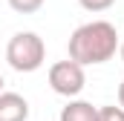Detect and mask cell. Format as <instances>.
<instances>
[{
  "label": "cell",
  "mask_w": 124,
  "mask_h": 121,
  "mask_svg": "<svg viewBox=\"0 0 124 121\" xmlns=\"http://www.w3.org/2000/svg\"><path fill=\"white\" fill-rule=\"evenodd\" d=\"M121 35L110 20H90L69 35V58L81 66H95L116 58Z\"/></svg>",
  "instance_id": "6da1fadb"
},
{
  "label": "cell",
  "mask_w": 124,
  "mask_h": 121,
  "mask_svg": "<svg viewBox=\"0 0 124 121\" xmlns=\"http://www.w3.org/2000/svg\"><path fill=\"white\" fill-rule=\"evenodd\" d=\"M6 60L15 72H35L46 60V46L38 32H17L6 46Z\"/></svg>",
  "instance_id": "7a4b0ae2"
},
{
  "label": "cell",
  "mask_w": 124,
  "mask_h": 121,
  "mask_svg": "<svg viewBox=\"0 0 124 121\" xmlns=\"http://www.w3.org/2000/svg\"><path fill=\"white\" fill-rule=\"evenodd\" d=\"M49 87L63 95V98H75L81 95V90L87 87V75H84V66L78 60H58L49 66Z\"/></svg>",
  "instance_id": "3957f363"
},
{
  "label": "cell",
  "mask_w": 124,
  "mask_h": 121,
  "mask_svg": "<svg viewBox=\"0 0 124 121\" xmlns=\"http://www.w3.org/2000/svg\"><path fill=\"white\" fill-rule=\"evenodd\" d=\"M29 118V101L20 92H0V121H26Z\"/></svg>",
  "instance_id": "277c9868"
},
{
  "label": "cell",
  "mask_w": 124,
  "mask_h": 121,
  "mask_svg": "<svg viewBox=\"0 0 124 121\" xmlns=\"http://www.w3.org/2000/svg\"><path fill=\"white\" fill-rule=\"evenodd\" d=\"M61 121H98V107H93L90 101H69L61 110Z\"/></svg>",
  "instance_id": "5b68a950"
},
{
  "label": "cell",
  "mask_w": 124,
  "mask_h": 121,
  "mask_svg": "<svg viewBox=\"0 0 124 121\" xmlns=\"http://www.w3.org/2000/svg\"><path fill=\"white\" fill-rule=\"evenodd\" d=\"M17 15H35L40 6H43V0H6Z\"/></svg>",
  "instance_id": "8992f818"
},
{
  "label": "cell",
  "mask_w": 124,
  "mask_h": 121,
  "mask_svg": "<svg viewBox=\"0 0 124 121\" xmlns=\"http://www.w3.org/2000/svg\"><path fill=\"white\" fill-rule=\"evenodd\" d=\"M98 121H124V107H98Z\"/></svg>",
  "instance_id": "52a82bcc"
},
{
  "label": "cell",
  "mask_w": 124,
  "mask_h": 121,
  "mask_svg": "<svg viewBox=\"0 0 124 121\" xmlns=\"http://www.w3.org/2000/svg\"><path fill=\"white\" fill-rule=\"evenodd\" d=\"M81 3V9H87V12H107L116 0H78Z\"/></svg>",
  "instance_id": "ba28073f"
},
{
  "label": "cell",
  "mask_w": 124,
  "mask_h": 121,
  "mask_svg": "<svg viewBox=\"0 0 124 121\" xmlns=\"http://www.w3.org/2000/svg\"><path fill=\"white\" fill-rule=\"evenodd\" d=\"M118 107H124V81L118 84Z\"/></svg>",
  "instance_id": "9c48e42d"
},
{
  "label": "cell",
  "mask_w": 124,
  "mask_h": 121,
  "mask_svg": "<svg viewBox=\"0 0 124 121\" xmlns=\"http://www.w3.org/2000/svg\"><path fill=\"white\" fill-rule=\"evenodd\" d=\"M118 55H121V60H124V35H121V43H118Z\"/></svg>",
  "instance_id": "30bf717a"
},
{
  "label": "cell",
  "mask_w": 124,
  "mask_h": 121,
  "mask_svg": "<svg viewBox=\"0 0 124 121\" xmlns=\"http://www.w3.org/2000/svg\"><path fill=\"white\" fill-rule=\"evenodd\" d=\"M3 87H6V81H3V75H0V92H3Z\"/></svg>",
  "instance_id": "8fae6325"
}]
</instances>
